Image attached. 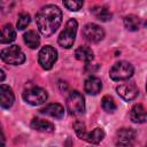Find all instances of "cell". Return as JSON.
I'll return each instance as SVG.
<instances>
[{"instance_id": "6da1fadb", "label": "cell", "mask_w": 147, "mask_h": 147, "mask_svg": "<svg viewBox=\"0 0 147 147\" xmlns=\"http://www.w3.org/2000/svg\"><path fill=\"white\" fill-rule=\"evenodd\" d=\"M36 23L42 36L51 37L62 23V11L55 5L44 6L36 14Z\"/></svg>"}, {"instance_id": "7a4b0ae2", "label": "cell", "mask_w": 147, "mask_h": 147, "mask_svg": "<svg viewBox=\"0 0 147 147\" xmlns=\"http://www.w3.org/2000/svg\"><path fill=\"white\" fill-rule=\"evenodd\" d=\"M77 28H78V23L75 18H70L64 29L61 31L57 42L62 48H71L74 46L75 39H76V33H77Z\"/></svg>"}, {"instance_id": "3957f363", "label": "cell", "mask_w": 147, "mask_h": 147, "mask_svg": "<svg viewBox=\"0 0 147 147\" xmlns=\"http://www.w3.org/2000/svg\"><path fill=\"white\" fill-rule=\"evenodd\" d=\"M133 65L126 61H118L116 62L109 71V76L113 80L119 82V80H126L133 75Z\"/></svg>"}, {"instance_id": "277c9868", "label": "cell", "mask_w": 147, "mask_h": 147, "mask_svg": "<svg viewBox=\"0 0 147 147\" xmlns=\"http://www.w3.org/2000/svg\"><path fill=\"white\" fill-rule=\"evenodd\" d=\"M0 57L3 62L13 65L22 64L25 61V55L21 47H18L17 45H11L9 47L3 48L0 53Z\"/></svg>"}, {"instance_id": "5b68a950", "label": "cell", "mask_w": 147, "mask_h": 147, "mask_svg": "<svg viewBox=\"0 0 147 147\" xmlns=\"http://www.w3.org/2000/svg\"><path fill=\"white\" fill-rule=\"evenodd\" d=\"M22 96L26 103H29L31 106H39V105H42L46 102L48 94L44 88H41L39 86H32V87L25 90L23 92Z\"/></svg>"}, {"instance_id": "8992f818", "label": "cell", "mask_w": 147, "mask_h": 147, "mask_svg": "<svg viewBox=\"0 0 147 147\" xmlns=\"http://www.w3.org/2000/svg\"><path fill=\"white\" fill-rule=\"evenodd\" d=\"M67 109L74 116H80L85 111L84 96L78 91H71L67 98Z\"/></svg>"}, {"instance_id": "52a82bcc", "label": "cell", "mask_w": 147, "mask_h": 147, "mask_svg": "<svg viewBox=\"0 0 147 147\" xmlns=\"http://www.w3.org/2000/svg\"><path fill=\"white\" fill-rule=\"evenodd\" d=\"M56 60H57V52L52 46H44L38 54V62L40 67L45 70L52 69Z\"/></svg>"}, {"instance_id": "ba28073f", "label": "cell", "mask_w": 147, "mask_h": 147, "mask_svg": "<svg viewBox=\"0 0 147 147\" xmlns=\"http://www.w3.org/2000/svg\"><path fill=\"white\" fill-rule=\"evenodd\" d=\"M83 37L91 42H99L105 37L103 29L94 23H88L83 28Z\"/></svg>"}, {"instance_id": "9c48e42d", "label": "cell", "mask_w": 147, "mask_h": 147, "mask_svg": "<svg viewBox=\"0 0 147 147\" xmlns=\"http://www.w3.org/2000/svg\"><path fill=\"white\" fill-rule=\"evenodd\" d=\"M117 94L125 101H132L138 96V87L134 83H123L116 87Z\"/></svg>"}, {"instance_id": "30bf717a", "label": "cell", "mask_w": 147, "mask_h": 147, "mask_svg": "<svg viewBox=\"0 0 147 147\" xmlns=\"http://www.w3.org/2000/svg\"><path fill=\"white\" fill-rule=\"evenodd\" d=\"M136 139V131L131 127H122L116 132L117 146H131Z\"/></svg>"}, {"instance_id": "8fae6325", "label": "cell", "mask_w": 147, "mask_h": 147, "mask_svg": "<svg viewBox=\"0 0 147 147\" xmlns=\"http://www.w3.org/2000/svg\"><path fill=\"white\" fill-rule=\"evenodd\" d=\"M14 93L11 91V88L5 84H2L0 86V103H1V107L3 109H8L13 106L14 103Z\"/></svg>"}, {"instance_id": "7c38bea8", "label": "cell", "mask_w": 147, "mask_h": 147, "mask_svg": "<svg viewBox=\"0 0 147 147\" xmlns=\"http://www.w3.org/2000/svg\"><path fill=\"white\" fill-rule=\"evenodd\" d=\"M102 88V82L100 78L98 77H94V76H91L88 77L86 80H85V84H84V90L87 94L90 95H96Z\"/></svg>"}, {"instance_id": "4fadbf2b", "label": "cell", "mask_w": 147, "mask_h": 147, "mask_svg": "<svg viewBox=\"0 0 147 147\" xmlns=\"http://www.w3.org/2000/svg\"><path fill=\"white\" fill-rule=\"evenodd\" d=\"M130 118L133 123H145L147 122V109L138 103L134 105L130 111Z\"/></svg>"}, {"instance_id": "5bb4252c", "label": "cell", "mask_w": 147, "mask_h": 147, "mask_svg": "<svg viewBox=\"0 0 147 147\" xmlns=\"http://www.w3.org/2000/svg\"><path fill=\"white\" fill-rule=\"evenodd\" d=\"M39 113L54 118H62L64 116V108L60 103H49L46 107L41 108Z\"/></svg>"}, {"instance_id": "9a60e30c", "label": "cell", "mask_w": 147, "mask_h": 147, "mask_svg": "<svg viewBox=\"0 0 147 147\" xmlns=\"http://www.w3.org/2000/svg\"><path fill=\"white\" fill-rule=\"evenodd\" d=\"M31 127L36 131L39 132H45V133H52L54 132V124L48 122V121H44V119H39V118H33L31 121Z\"/></svg>"}, {"instance_id": "2e32d148", "label": "cell", "mask_w": 147, "mask_h": 147, "mask_svg": "<svg viewBox=\"0 0 147 147\" xmlns=\"http://www.w3.org/2000/svg\"><path fill=\"white\" fill-rule=\"evenodd\" d=\"M16 39V32L11 24H5L1 29V37H0V42L1 44H9Z\"/></svg>"}, {"instance_id": "e0dca14e", "label": "cell", "mask_w": 147, "mask_h": 147, "mask_svg": "<svg viewBox=\"0 0 147 147\" xmlns=\"http://www.w3.org/2000/svg\"><path fill=\"white\" fill-rule=\"evenodd\" d=\"M91 11H92V14H93L98 20H100V21H102V22H108V21H110L111 17H113L111 11H110L107 7H105V6H95V7H93V8L91 9Z\"/></svg>"}, {"instance_id": "ac0fdd59", "label": "cell", "mask_w": 147, "mask_h": 147, "mask_svg": "<svg viewBox=\"0 0 147 147\" xmlns=\"http://www.w3.org/2000/svg\"><path fill=\"white\" fill-rule=\"evenodd\" d=\"M23 39H24V42H25L31 49H36V48H38L39 45H40L39 34H38L34 30H29L28 32H25L24 36H23Z\"/></svg>"}, {"instance_id": "d6986e66", "label": "cell", "mask_w": 147, "mask_h": 147, "mask_svg": "<svg viewBox=\"0 0 147 147\" xmlns=\"http://www.w3.org/2000/svg\"><path fill=\"white\" fill-rule=\"evenodd\" d=\"M75 56L77 60L83 61V62H91L94 57V54L92 52V49L87 46H79L76 51H75Z\"/></svg>"}, {"instance_id": "ffe728a7", "label": "cell", "mask_w": 147, "mask_h": 147, "mask_svg": "<svg viewBox=\"0 0 147 147\" xmlns=\"http://www.w3.org/2000/svg\"><path fill=\"white\" fill-rule=\"evenodd\" d=\"M105 138V131L101 127H95L93 131L87 132L85 140L90 144H99Z\"/></svg>"}, {"instance_id": "44dd1931", "label": "cell", "mask_w": 147, "mask_h": 147, "mask_svg": "<svg viewBox=\"0 0 147 147\" xmlns=\"http://www.w3.org/2000/svg\"><path fill=\"white\" fill-rule=\"evenodd\" d=\"M124 26L129 31H137L140 28V18L136 15H127L124 17Z\"/></svg>"}, {"instance_id": "7402d4cb", "label": "cell", "mask_w": 147, "mask_h": 147, "mask_svg": "<svg viewBox=\"0 0 147 147\" xmlns=\"http://www.w3.org/2000/svg\"><path fill=\"white\" fill-rule=\"evenodd\" d=\"M101 107L106 113L113 114L116 110V103L110 95H105L101 100Z\"/></svg>"}, {"instance_id": "603a6c76", "label": "cell", "mask_w": 147, "mask_h": 147, "mask_svg": "<svg viewBox=\"0 0 147 147\" xmlns=\"http://www.w3.org/2000/svg\"><path fill=\"white\" fill-rule=\"evenodd\" d=\"M30 15L28 13H21L18 15V20H17V23H16V26L18 30H24L29 24H30Z\"/></svg>"}, {"instance_id": "cb8c5ba5", "label": "cell", "mask_w": 147, "mask_h": 147, "mask_svg": "<svg viewBox=\"0 0 147 147\" xmlns=\"http://www.w3.org/2000/svg\"><path fill=\"white\" fill-rule=\"evenodd\" d=\"M74 129H75V132H76L77 137H78L79 139L85 140L86 134H87V131H86L85 124H84L82 121H76V122H75V124H74Z\"/></svg>"}, {"instance_id": "d4e9b609", "label": "cell", "mask_w": 147, "mask_h": 147, "mask_svg": "<svg viewBox=\"0 0 147 147\" xmlns=\"http://www.w3.org/2000/svg\"><path fill=\"white\" fill-rule=\"evenodd\" d=\"M84 0H63V5L71 11H77L82 8Z\"/></svg>"}, {"instance_id": "484cf974", "label": "cell", "mask_w": 147, "mask_h": 147, "mask_svg": "<svg viewBox=\"0 0 147 147\" xmlns=\"http://www.w3.org/2000/svg\"><path fill=\"white\" fill-rule=\"evenodd\" d=\"M0 74H1V82H3V79H5V72H3L2 69L0 70Z\"/></svg>"}, {"instance_id": "4316f807", "label": "cell", "mask_w": 147, "mask_h": 147, "mask_svg": "<svg viewBox=\"0 0 147 147\" xmlns=\"http://www.w3.org/2000/svg\"><path fill=\"white\" fill-rule=\"evenodd\" d=\"M146 91H147V82H146Z\"/></svg>"}]
</instances>
